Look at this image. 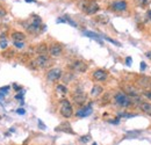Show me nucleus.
Segmentation results:
<instances>
[{"label": "nucleus", "mask_w": 151, "mask_h": 145, "mask_svg": "<svg viewBox=\"0 0 151 145\" xmlns=\"http://www.w3.org/2000/svg\"><path fill=\"white\" fill-rule=\"evenodd\" d=\"M114 102H115V105H117L119 107H123V108L130 107L132 105V98L128 96L124 92H117V93L114 95Z\"/></svg>", "instance_id": "obj_2"}, {"label": "nucleus", "mask_w": 151, "mask_h": 145, "mask_svg": "<svg viewBox=\"0 0 151 145\" xmlns=\"http://www.w3.org/2000/svg\"><path fill=\"white\" fill-rule=\"evenodd\" d=\"M101 37L102 38H105L106 41H108V42H111V43H113V44H115V45H117V47H121V44L117 42V41H115V39H113V38H111V37H107V36H104V35H101Z\"/></svg>", "instance_id": "obj_24"}, {"label": "nucleus", "mask_w": 151, "mask_h": 145, "mask_svg": "<svg viewBox=\"0 0 151 145\" xmlns=\"http://www.w3.org/2000/svg\"><path fill=\"white\" fill-rule=\"evenodd\" d=\"M38 127H40V129H42V130H45L47 129L45 124H43V122L41 120H38Z\"/></svg>", "instance_id": "obj_31"}, {"label": "nucleus", "mask_w": 151, "mask_h": 145, "mask_svg": "<svg viewBox=\"0 0 151 145\" xmlns=\"http://www.w3.org/2000/svg\"><path fill=\"white\" fill-rule=\"evenodd\" d=\"M149 88H150V90H151V83H150V87H149Z\"/></svg>", "instance_id": "obj_43"}, {"label": "nucleus", "mask_w": 151, "mask_h": 145, "mask_svg": "<svg viewBox=\"0 0 151 145\" xmlns=\"http://www.w3.org/2000/svg\"><path fill=\"white\" fill-rule=\"evenodd\" d=\"M9 88H11L9 86H5V87H1L0 91L2 92V93H4V91H5V93H7V90H9Z\"/></svg>", "instance_id": "obj_37"}, {"label": "nucleus", "mask_w": 151, "mask_h": 145, "mask_svg": "<svg viewBox=\"0 0 151 145\" xmlns=\"http://www.w3.org/2000/svg\"><path fill=\"white\" fill-rule=\"evenodd\" d=\"M92 145H98V144H96V143H95V142H94V143H93V144H92Z\"/></svg>", "instance_id": "obj_42"}, {"label": "nucleus", "mask_w": 151, "mask_h": 145, "mask_svg": "<svg viewBox=\"0 0 151 145\" xmlns=\"http://www.w3.org/2000/svg\"><path fill=\"white\" fill-rule=\"evenodd\" d=\"M17 113L19 114V115H23V114H26V110L23 108H19L18 110H17Z\"/></svg>", "instance_id": "obj_34"}, {"label": "nucleus", "mask_w": 151, "mask_h": 145, "mask_svg": "<svg viewBox=\"0 0 151 145\" xmlns=\"http://www.w3.org/2000/svg\"><path fill=\"white\" fill-rule=\"evenodd\" d=\"M70 67L78 73H85L87 71V65L86 63H84L83 60H73L71 64H70Z\"/></svg>", "instance_id": "obj_6"}, {"label": "nucleus", "mask_w": 151, "mask_h": 145, "mask_svg": "<svg viewBox=\"0 0 151 145\" xmlns=\"http://www.w3.org/2000/svg\"><path fill=\"white\" fill-rule=\"evenodd\" d=\"M93 79L96 80V81H106L107 78H108V73L106 72L105 70H101V69H98L95 70L93 74H92Z\"/></svg>", "instance_id": "obj_11"}, {"label": "nucleus", "mask_w": 151, "mask_h": 145, "mask_svg": "<svg viewBox=\"0 0 151 145\" xmlns=\"http://www.w3.org/2000/svg\"><path fill=\"white\" fill-rule=\"evenodd\" d=\"M136 2L139 7H147L151 4V0H136Z\"/></svg>", "instance_id": "obj_22"}, {"label": "nucleus", "mask_w": 151, "mask_h": 145, "mask_svg": "<svg viewBox=\"0 0 151 145\" xmlns=\"http://www.w3.org/2000/svg\"><path fill=\"white\" fill-rule=\"evenodd\" d=\"M56 131H64V132L73 134V130L71 129L70 123H68V122H64V123H62L60 126H58V127L56 128Z\"/></svg>", "instance_id": "obj_17"}, {"label": "nucleus", "mask_w": 151, "mask_h": 145, "mask_svg": "<svg viewBox=\"0 0 151 145\" xmlns=\"http://www.w3.org/2000/svg\"><path fill=\"white\" fill-rule=\"evenodd\" d=\"M92 105H88V106H85V107H81V108L79 109L78 111H77V114H76V116L77 117H86V116H88V115H91L92 114Z\"/></svg>", "instance_id": "obj_12"}, {"label": "nucleus", "mask_w": 151, "mask_h": 145, "mask_svg": "<svg viewBox=\"0 0 151 145\" xmlns=\"http://www.w3.org/2000/svg\"><path fill=\"white\" fill-rule=\"evenodd\" d=\"M41 24H42L41 18L37 17V15H34L33 19H32V22H30V23H27V24L24 26V28L28 30V33L34 34V33H37L38 30L41 29Z\"/></svg>", "instance_id": "obj_4"}, {"label": "nucleus", "mask_w": 151, "mask_h": 145, "mask_svg": "<svg viewBox=\"0 0 151 145\" xmlns=\"http://www.w3.org/2000/svg\"><path fill=\"white\" fill-rule=\"evenodd\" d=\"M63 52V47L59 43H52L49 48V55L51 57H59Z\"/></svg>", "instance_id": "obj_9"}, {"label": "nucleus", "mask_w": 151, "mask_h": 145, "mask_svg": "<svg viewBox=\"0 0 151 145\" xmlns=\"http://www.w3.org/2000/svg\"><path fill=\"white\" fill-rule=\"evenodd\" d=\"M12 38H13L14 41H24L26 35H24L23 33H21V32H14V33L12 34Z\"/></svg>", "instance_id": "obj_20"}, {"label": "nucleus", "mask_w": 151, "mask_h": 145, "mask_svg": "<svg viewBox=\"0 0 151 145\" xmlns=\"http://www.w3.org/2000/svg\"><path fill=\"white\" fill-rule=\"evenodd\" d=\"M72 99H73L76 105L83 106V105L86 102V100H87V95L83 91H76L75 93H73V95H72Z\"/></svg>", "instance_id": "obj_7"}, {"label": "nucleus", "mask_w": 151, "mask_h": 145, "mask_svg": "<svg viewBox=\"0 0 151 145\" xmlns=\"http://www.w3.org/2000/svg\"><path fill=\"white\" fill-rule=\"evenodd\" d=\"M90 139H91L90 135H86V136H81V137H80V142H81V143H87Z\"/></svg>", "instance_id": "obj_28"}, {"label": "nucleus", "mask_w": 151, "mask_h": 145, "mask_svg": "<svg viewBox=\"0 0 151 145\" xmlns=\"http://www.w3.org/2000/svg\"><path fill=\"white\" fill-rule=\"evenodd\" d=\"M84 35L87 37H91V38H94V39H96L100 44H102V41L100 39V35H98V34H95V33H93V32H84Z\"/></svg>", "instance_id": "obj_19"}, {"label": "nucleus", "mask_w": 151, "mask_h": 145, "mask_svg": "<svg viewBox=\"0 0 151 145\" xmlns=\"http://www.w3.org/2000/svg\"><path fill=\"white\" fill-rule=\"evenodd\" d=\"M14 47L18 49H22L24 47V42L23 41H14Z\"/></svg>", "instance_id": "obj_26"}, {"label": "nucleus", "mask_w": 151, "mask_h": 145, "mask_svg": "<svg viewBox=\"0 0 151 145\" xmlns=\"http://www.w3.org/2000/svg\"><path fill=\"white\" fill-rule=\"evenodd\" d=\"M59 111L62 114L63 117L65 118H70L72 115H73V108H72V105L69 100L66 99H63L60 101V108H59Z\"/></svg>", "instance_id": "obj_3"}, {"label": "nucleus", "mask_w": 151, "mask_h": 145, "mask_svg": "<svg viewBox=\"0 0 151 145\" xmlns=\"http://www.w3.org/2000/svg\"><path fill=\"white\" fill-rule=\"evenodd\" d=\"M13 87H14V88H15V90H21V88H20L19 86H18V85H14V86H13Z\"/></svg>", "instance_id": "obj_40"}, {"label": "nucleus", "mask_w": 151, "mask_h": 145, "mask_svg": "<svg viewBox=\"0 0 151 145\" xmlns=\"http://www.w3.org/2000/svg\"><path fill=\"white\" fill-rule=\"evenodd\" d=\"M36 52L38 54V56H47L49 54V48L47 47L45 43H41L36 48Z\"/></svg>", "instance_id": "obj_15"}, {"label": "nucleus", "mask_w": 151, "mask_h": 145, "mask_svg": "<svg viewBox=\"0 0 151 145\" xmlns=\"http://www.w3.org/2000/svg\"><path fill=\"white\" fill-rule=\"evenodd\" d=\"M138 134H139L138 131H130V132H128V134H127V136H129L130 138H132V137H136Z\"/></svg>", "instance_id": "obj_30"}, {"label": "nucleus", "mask_w": 151, "mask_h": 145, "mask_svg": "<svg viewBox=\"0 0 151 145\" xmlns=\"http://www.w3.org/2000/svg\"><path fill=\"white\" fill-rule=\"evenodd\" d=\"M124 93H126L128 96H130V98L139 96V92L137 91V88L134 87V86H130V85H128V86L124 87Z\"/></svg>", "instance_id": "obj_14"}, {"label": "nucleus", "mask_w": 151, "mask_h": 145, "mask_svg": "<svg viewBox=\"0 0 151 145\" xmlns=\"http://www.w3.org/2000/svg\"><path fill=\"white\" fill-rule=\"evenodd\" d=\"M96 21L102 23V24H106L109 22V19H108V17H105V15H99V17H96Z\"/></svg>", "instance_id": "obj_21"}, {"label": "nucleus", "mask_w": 151, "mask_h": 145, "mask_svg": "<svg viewBox=\"0 0 151 145\" xmlns=\"http://www.w3.org/2000/svg\"><path fill=\"white\" fill-rule=\"evenodd\" d=\"M15 99H19V100H23V93L21 92L20 94H18V95H15Z\"/></svg>", "instance_id": "obj_36"}, {"label": "nucleus", "mask_w": 151, "mask_h": 145, "mask_svg": "<svg viewBox=\"0 0 151 145\" xmlns=\"http://www.w3.org/2000/svg\"><path fill=\"white\" fill-rule=\"evenodd\" d=\"M56 91L59 92V93H63V94H65V93H68V88H66L64 85H57Z\"/></svg>", "instance_id": "obj_23"}, {"label": "nucleus", "mask_w": 151, "mask_h": 145, "mask_svg": "<svg viewBox=\"0 0 151 145\" xmlns=\"http://www.w3.org/2000/svg\"><path fill=\"white\" fill-rule=\"evenodd\" d=\"M26 1H27V2H34L35 0H26Z\"/></svg>", "instance_id": "obj_41"}, {"label": "nucleus", "mask_w": 151, "mask_h": 145, "mask_svg": "<svg viewBox=\"0 0 151 145\" xmlns=\"http://www.w3.org/2000/svg\"><path fill=\"white\" fill-rule=\"evenodd\" d=\"M150 83L151 78L150 77H147V75H141L137 79V85L141 86L142 88H149L150 87Z\"/></svg>", "instance_id": "obj_13"}, {"label": "nucleus", "mask_w": 151, "mask_h": 145, "mask_svg": "<svg viewBox=\"0 0 151 145\" xmlns=\"http://www.w3.org/2000/svg\"><path fill=\"white\" fill-rule=\"evenodd\" d=\"M147 17H148V19L151 21V9H149V11L147 12Z\"/></svg>", "instance_id": "obj_39"}, {"label": "nucleus", "mask_w": 151, "mask_h": 145, "mask_svg": "<svg viewBox=\"0 0 151 145\" xmlns=\"http://www.w3.org/2000/svg\"><path fill=\"white\" fill-rule=\"evenodd\" d=\"M34 64H35V66H37V67L45 69V67L49 66V64H50V59H49L48 56H38L37 58L35 59Z\"/></svg>", "instance_id": "obj_8"}, {"label": "nucleus", "mask_w": 151, "mask_h": 145, "mask_svg": "<svg viewBox=\"0 0 151 145\" xmlns=\"http://www.w3.org/2000/svg\"><path fill=\"white\" fill-rule=\"evenodd\" d=\"M138 107H139V109H141L143 113H145L147 115H150L151 116V103L150 102L142 101V102L138 105Z\"/></svg>", "instance_id": "obj_16"}, {"label": "nucleus", "mask_w": 151, "mask_h": 145, "mask_svg": "<svg viewBox=\"0 0 151 145\" xmlns=\"http://www.w3.org/2000/svg\"><path fill=\"white\" fill-rule=\"evenodd\" d=\"M102 91H104V88L100 85H94L92 87V90H91V95L92 96H99L102 93Z\"/></svg>", "instance_id": "obj_18"}, {"label": "nucleus", "mask_w": 151, "mask_h": 145, "mask_svg": "<svg viewBox=\"0 0 151 145\" xmlns=\"http://www.w3.org/2000/svg\"><path fill=\"white\" fill-rule=\"evenodd\" d=\"M79 8L87 15H93L100 9L99 4L95 0H81L79 2Z\"/></svg>", "instance_id": "obj_1"}, {"label": "nucleus", "mask_w": 151, "mask_h": 145, "mask_svg": "<svg viewBox=\"0 0 151 145\" xmlns=\"http://www.w3.org/2000/svg\"><path fill=\"white\" fill-rule=\"evenodd\" d=\"M142 95H143L147 100H150L151 101V90H148V91L145 90V91H143L142 92Z\"/></svg>", "instance_id": "obj_25"}, {"label": "nucleus", "mask_w": 151, "mask_h": 145, "mask_svg": "<svg viewBox=\"0 0 151 145\" xmlns=\"http://www.w3.org/2000/svg\"><path fill=\"white\" fill-rule=\"evenodd\" d=\"M6 15V11L5 9H2V8H0V19L4 18Z\"/></svg>", "instance_id": "obj_35"}, {"label": "nucleus", "mask_w": 151, "mask_h": 145, "mask_svg": "<svg viewBox=\"0 0 151 145\" xmlns=\"http://www.w3.org/2000/svg\"><path fill=\"white\" fill-rule=\"evenodd\" d=\"M0 48L1 49H6L7 48V41H6V38H2L0 41Z\"/></svg>", "instance_id": "obj_29"}, {"label": "nucleus", "mask_w": 151, "mask_h": 145, "mask_svg": "<svg viewBox=\"0 0 151 145\" xmlns=\"http://www.w3.org/2000/svg\"><path fill=\"white\" fill-rule=\"evenodd\" d=\"M147 70V64H145V62H141V71L143 72V71H145Z\"/></svg>", "instance_id": "obj_32"}, {"label": "nucleus", "mask_w": 151, "mask_h": 145, "mask_svg": "<svg viewBox=\"0 0 151 145\" xmlns=\"http://www.w3.org/2000/svg\"><path fill=\"white\" fill-rule=\"evenodd\" d=\"M62 74H63V71L58 67H54V69H50L48 73H47V79L48 81L50 83H54V81H57L62 78Z\"/></svg>", "instance_id": "obj_5"}, {"label": "nucleus", "mask_w": 151, "mask_h": 145, "mask_svg": "<svg viewBox=\"0 0 151 145\" xmlns=\"http://www.w3.org/2000/svg\"><path fill=\"white\" fill-rule=\"evenodd\" d=\"M132 57H127V58H126V64H127L128 66H132Z\"/></svg>", "instance_id": "obj_33"}, {"label": "nucleus", "mask_w": 151, "mask_h": 145, "mask_svg": "<svg viewBox=\"0 0 151 145\" xmlns=\"http://www.w3.org/2000/svg\"><path fill=\"white\" fill-rule=\"evenodd\" d=\"M111 7H112V9L115 11V12H123V11L127 9L128 5H127V2L124 0H116V1L112 2Z\"/></svg>", "instance_id": "obj_10"}, {"label": "nucleus", "mask_w": 151, "mask_h": 145, "mask_svg": "<svg viewBox=\"0 0 151 145\" xmlns=\"http://www.w3.org/2000/svg\"><path fill=\"white\" fill-rule=\"evenodd\" d=\"M145 56H147V58H149L151 60V50L150 51H147V52H145Z\"/></svg>", "instance_id": "obj_38"}, {"label": "nucleus", "mask_w": 151, "mask_h": 145, "mask_svg": "<svg viewBox=\"0 0 151 145\" xmlns=\"http://www.w3.org/2000/svg\"><path fill=\"white\" fill-rule=\"evenodd\" d=\"M63 18L65 19V21H66L68 23H70V24H71L72 27H77V23H76V22L73 21V20H71V19L69 18V15H64Z\"/></svg>", "instance_id": "obj_27"}]
</instances>
